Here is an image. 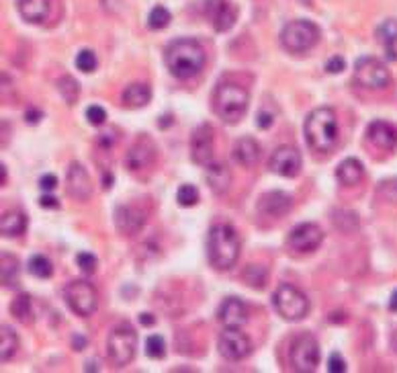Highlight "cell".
Wrapping results in <instances>:
<instances>
[{"label": "cell", "instance_id": "1", "mask_svg": "<svg viewBox=\"0 0 397 373\" xmlns=\"http://www.w3.org/2000/svg\"><path fill=\"white\" fill-rule=\"evenodd\" d=\"M205 59H207V56H205L203 45L195 39H187V37L172 41L166 48V54H164L168 72L178 80H187V78L197 76L205 66Z\"/></svg>", "mask_w": 397, "mask_h": 373}, {"label": "cell", "instance_id": "2", "mask_svg": "<svg viewBox=\"0 0 397 373\" xmlns=\"http://www.w3.org/2000/svg\"><path fill=\"white\" fill-rule=\"evenodd\" d=\"M303 132L313 152H332L338 143V119L334 109H313L305 119Z\"/></svg>", "mask_w": 397, "mask_h": 373}, {"label": "cell", "instance_id": "3", "mask_svg": "<svg viewBox=\"0 0 397 373\" xmlns=\"http://www.w3.org/2000/svg\"><path fill=\"white\" fill-rule=\"evenodd\" d=\"M207 257L211 267L217 271H227L240 257V240L236 230L229 224H215L207 236Z\"/></svg>", "mask_w": 397, "mask_h": 373}, {"label": "cell", "instance_id": "4", "mask_svg": "<svg viewBox=\"0 0 397 373\" xmlns=\"http://www.w3.org/2000/svg\"><path fill=\"white\" fill-rule=\"evenodd\" d=\"M248 105H250V94L244 86L226 80L215 88L213 109L226 123H238L248 111Z\"/></svg>", "mask_w": 397, "mask_h": 373}, {"label": "cell", "instance_id": "5", "mask_svg": "<svg viewBox=\"0 0 397 373\" xmlns=\"http://www.w3.org/2000/svg\"><path fill=\"white\" fill-rule=\"evenodd\" d=\"M138 349V332L131 324L115 326L107 339V357L115 367H125L133 361Z\"/></svg>", "mask_w": 397, "mask_h": 373}, {"label": "cell", "instance_id": "6", "mask_svg": "<svg viewBox=\"0 0 397 373\" xmlns=\"http://www.w3.org/2000/svg\"><path fill=\"white\" fill-rule=\"evenodd\" d=\"M317 41H319V27L305 19L291 21L281 31V43L291 54H305Z\"/></svg>", "mask_w": 397, "mask_h": 373}, {"label": "cell", "instance_id": "7", "mask_svg": "<svg viewBox=\"0 0 397 373\" xmlns=\"http://www.w3.org/2000/svg\"><path fill=\"white\" fill-rule=\"evenodd\" d=\"M273 306L279 314L283 316L289 322H297L303 320L310 312V300L305 293H301L297 287L283 283L277 287L275 295H273Z\"/></svg>", "mask_w": 397, "mask_h": 373}, {"label": "cell", "instance_id": "8", "mask_svg": "<svg viewBox=\"0 0 397 373\" xmlns=\"http://www.w3.org/2000/svg\"><path fill=\"white\" fill-rule=\"evenodd\" d=\"M64 300H66V304L70 306V310L74 314L82 316V318L92 316L96 312V308H99L96 287L85 281V279L70 281L68 286L64 287Z\"/></svg>", "mask_w": 397, "mask_h": 373}, {"label": "cell", "instance_id": "9", "mask_svg": "<svg viewBox=\"0 0 397 373\" xmlns=\"http://www.w3.org/2000/svg\"><path fill=\"white\" fill-rule=\"evenodd\" d=\"M354 80L365 88L383 90L391 85V74L385 64H381L377 57H359L354 64Z\"/></svg>", "mask_w": 397, "mask_h": 373}, {"label": "cell", "instance_id": "10", "mask_svg": "<svg viewBox=\"0 0 397 373\" xmlns=\"http://www.w3.org/2000/svg\"><path fill=\"white\" fill-rule=\"evenodd\" d=\"M291 367L295 372L312 373L319 365V344L312 335H299L289 351Z\"/></svg>", "mask_w": 397, "mask_h": 373}, {"label": "cell", "instance_id": "11", "mask_svg": "<svg viewBox=\"0 0 397 373\" xmlns=\"http://www.w3.org/2000/svg\"><path fill=\"white\" fill-rule=\"evenodd\" d=\"M156 143L147 134H142L136 142L131 143L129 152L125 154V167L131 174H140L142 171H150L156 162Z\"/></svg>", "mask_w": 397, "mask_h": 373}, {"label": "cell", "instance_id": "12", "mask_svg": "<svg viewBox=\"0 0 397 373\" xmlns=\"http://www.w3.org/2000/svg\"><path fill=\"white\" fill-rule=\"evenodd\" d=\"M324 240V232L317 224L312 222H305V224H299L289 232L287 236V246L293 251V253H299V255H305V253H313Z\"/></svg>", "mask_w": 397, "mask_h": 373}, {"label": "cell", "instance_id": "13", "mask_svg": "<svg viewBox=\"0 0 397 373\" xmlns=\"http://www.w3.org/2000/svg\"><path fill=\"white\" fill-rule=\"evenodd\" d=\"M215 150V132L209 123H201L191 136V158L195 164L207 167L213 160Z\"/></svg>", "mask_w": 397, "mask_h": 373}, {"label": "cell", "instance_id": "14", "mask_svg": "<svg viewBox=\"0 0 397 373\" xmlns=\"http://www.w3.org/2000/svg\"><path fill=\"white\" fill-rule=\"evenodd\" d=\"M268 171L284 176V178H293L301 172V154L297 148L293 146H281L273 152L270 160H268Z\"/></svg>", "mask_w": 397, "mask_h": 373}, {"label": "cell", "instance_id": "15", "mask_svg": "<svg viewBox=\"0 0 397 373\" xmlns=\"http://www.w3.org/2000/svg\"><path fill=\"white\" fill-rule=\"evenodd\" d=\"M252 343L250 339L240 332V328H226L219 337V353L227 361H242L250 355Z\"/></svg>", "mask_w": 397, "mask_h": 373}, {"label": "cell", "instance_id": "16", "mask_svg": "<svg viewBox=\"0 0 397 373\" xmlns=\"http://www.w3.org/2000/svg\"><path fill=\"white\" fill-rule=\"evenodd\" d=\"M205 13L211 19L215 31H219V33L229 31L236 25V19H238V8L229 0H207Z\"/></svg>", "mask_w": 397, "mask_h": 373}, {"label": "cell", "instance_id": "17", "mask_svg": "<svg viewBox=\"0 0 397 373\" xmlns=\"http://www.w3.org/2000/svg\"><path fill=\"white\" fill-rule=\"evenodd\" d=\"M217 318L226 328H242L248 322V306L240 297H226L217 310Z\"/></svg>", "mask_w": 397, "mask_h": 373}, {"label": "cell", "instance_id": "18", "mask_svg": "<svg viewBox=\"0 0 397 373\" xmlns=\"http://www.w3.org/2000/svg\"><path fill=\"white\" fill-rule=\"evenodd\" d=\"M68 193L70 197L78 201H88L92 195V181L88 176L86 169L80 162H72L70 169H68Z\"/></svg>", "mask_w": 397, "mask_h": 373}, {"label": "cell", "instance_id": "19", "mask_svg": "<svg viewBox=\"0 0 397 373\" xmlns=\"http://www.w3.org/2000/svg\"><path fill=\"white\" fill-rule=\"evenodd\" d=\"M293 209V197L284 191L264 193L258 201V211L266 218H284Z\"/></svg>", "mask_w": 397, "mask_h": 373}, {"label": "cell", "instance_id": "20", "mask_svg": "<svg viewBox=\"0 0 397 373\" xmlns=\"http://www.w3.org/2000/svg\"><path fill=\"white\" fill-rule=\"evenodd\" d=\"M145 224V216L140 207L136 205H119L115 209V226L121 234H138L142 226Z\"/></svg>", "mask_w": 397, "mask_h": 373}, {"label": "cell", "instance_id": "21", "mask_svg": "<svg viewBox=\"0 0 397 373\" xmlns=\"http://www.w3.org/2000/svg\"><path fill=\"white\" fill-rule=\"evenodd\" d=\"M367 138L370 143H375L377 148L381 150H396L397 146V127L387 123V121H373L369 127H367Z\"/></svg>", "mask_w": 397, "mask_h": 373}, {"label": "cell", "instance_id": "22", "mask_svg": "<svg viewBox=\"0 0 397 373\" xmlns=\"http://www.w3.org/2000/svg\"><path fill=\"white\" fill-rule=\"evenodd\" d=\"M19 15L29 23H43L52 15V0H17Z\"/></svg>", "mask_w": 397, "mask_h": 373}, {"label": "cell", "instance_id": "23", "mask_svg": "<svg viewBox=\"0 0 397 373\" xmlns=\"http://www.w3.org/2000/svg\"><path fill=\"white\" fill-rule=\"evenodd\" d=\"M207 185L211 187V191L215 195H224L227 193L229 185H231V172L224 162H211L207 164V172H205Z\"/></svg>", "mask_w": 397, "mask_h": 373}, {"label": "cell", "instance_id": "24", "mask_svg": "<svg viewBox=\"0 0 397 373\" xmlns=\"http://www.w3.org/2000/svg\"><path fill=\"white\" fill-rule=\"evenodd\" d=\"M231 154H233V160L240 167L250 169V167H254L258 156H260V146L252 138H240L238 142L233 143V152Z\"/></svg>", "mask_w": 397, "mask_h": 373}, {"label": "cell", "instance_id": "25", "mask_svg": "<svg viewBox=\"0 0 397 373\" xmlns=\"http://www.w3.org/2000/svg\"><path fill=\"white\" fill-rule=\"evenodd\" d=\"M152 99V88L145 85V83H136V85H129L123 94H121V103L123 107L127 109H142L150 103Z\"/></svg>", "mask_w": 397, "mask_h": 373}, {"label": "cell", "instance_id": "26", "mask_svg": "<svg viewBox=\"0 0 397 373\" xmlns=\"http://www.w3.org/2000/svg\"><path fill=\"white\" fill-rule=\"evenodd\" d=\"M363 176H365V169H363L361 160H356V158L342 160L338 171H336V178L342 187H354L363 181Z\"/></svg>", "mask_w": 397, "mask_h": 373}, {"label": "cell", "instance_id": "27", "mask_svg": "<svg viewBox=\"0 0 397 373\" xmlns=\"http://www.w3.org/2000/svg\"><path fill=\"white\" fill-rule=\"evenodd\" d=\"M27 230V216L19 209L13 211H4L2 220H0V232L6 238H17Z\"/></svg>", "mask_w": 397, "mask_h": 373}, {"label": "cell", "instance_id": "28", "mask_svg": "<svg viewBox=\"0 0 397 373\" xmlns=\"http://www.w3.org/2000/svg\"><path fill=\"white\" fill-rule=\"evenodd\" d=\"M375 35H377V41L385 48V52H387L389 59H397V52H396L397 19H387V21H383V23L377 27Z\"/></svg>", "mask_w": 397, "mask_h": 373}, {"label": "cell", "instance_id": "29", "mask_svg": "<svg viewBox=\"0 0 397 373\" xmlns=\"http://www.w3.org/2000/svg\"><path fill=\"white\" fill-rule=\"evenodd\" d=\"M0 339H2V343H0V359H2V363H6V361H10V359L17 355V351H19V337L15 335L13 328L2 326Z\"/></svg>", "mask_w": 397, "mask_h": 373}, {"label": "cell", "instance_id": "30", "mask_svg": "<svg viewBox=\"0 0 397 373\" xmlns=\"http://www.w3.org/2000/svg\"><path fill=\"white\" fill-rule=\"evenodd\" d=\"M2 286L4 287H15L19 283V260L17 257L8 255V253H2Z\"/></svg>", "mask_w": 397, "mask_h": 373}, {"label": "cell", "instance_id": "31", "mask_svg": "<svg viewBox=\"0 0 397 373\" xmlns=\"http://www.w3.org/2000/svg\"><path fill=\"white\" fill-rule=\"evenodd\" d=\"M29 273L37 279H50L54 275V267L50 262V258H45L43 255H33L27 262Z\"/></svg>", "mask_w": 397, "mask_h": 373}, {"label": "cell", "instance_id": "32", "mask_svg": "<svg viewBox=\"0 0 397 373\" xmlns=\"http://www.w3.org/2000/svg\"><path fill=\"white\" fill-rule=\"evenodd\" d=\"M57 92L62 94V99L68 105H74L80 97V85L72 76H64V78L57 80Z\"/></svg>", "mask_w": 397, "mask_h": 373}, {"label": "cell", "instance_id": "33", "mask_svg": "<svg viewBox=\"0 0 397 373\" xmlns=\"http://www.w3.org/2000/svg\"><path fill=\"white\" fill-rule=\"evenodd\" d=\"M10 312L13 316L19 320V322H23V324H27L31 322L33 318V312H31V297L25 295V293H21V295H17L15 300H13V304H10Z\"/></svg>", "mask_w": 397, "mask_h": 373}, {"label": "cell", "instance_id": "34", "mask_svg": "<svg viewBox=\"0 0 397 373\" xmlns=\"http://www.w3.org/2000/svg\"><path fill=\"white\" fill-rule=\"evenodd\" d=\"M266 277H268V273H266V267H262V265H248L244 271V281L252 289H262L266 286Z\"/></svg>", "mask_w": 397, "mask_h": 373}, {"label": "cell", "instance_id": "35", "mask_svg": "<svg viewBox=\"0 0 397 373\" xmlns=\"http://www.w3.org/2000/svg\"><path fill=\"white\" fill-rule=\"evenodd\" d=\"M172 17L171 13H168V8H164V6H154L152 10H150V17H147V27L154 29V31H160V29L168 27L171 25Z\"/></svg>", "mask_w": 397, "mask_h": 373}, {"label": "cell", "instance_id": "36", "mask_svg": "<svg viewBox=\"0 0 397 373\" xmlns=\"http://www.w3.org/2000/svg\"><path fill=\"white\" fill-rule=\"evenodd\" d=\"M145 353H147V357H152V359H164V355H166V341H164V337H160V335L147 337V341H145Z\"/></svg>", "mask_w": 397, "mask_h": 373}, {"label": "cell", "instance_id": "37", "mask_svg": "<svg viewBox=\"0 0 397 373\" xmlns=\"http://www.w3.org/2000/svg\"><path fill=\"white\" fill-rule=\"evenodd\" d=\"M176 201H178L180 207H193V205H197L198 203L197 187H193V185H182V187H178V191H176Z\"/></svg>", "mask_w": 397, "mask_h": 373}, {"label": "cell", "instance_id": "38", "mask_svg": "<svg viewBox=\"0 0 397 373\" xmlns=\"http://www.w3.org/2000/svg\"><path fill=\"white\" fill-rule=\"evenodd\" d=\"M76 68L80 70V72H92L94 68H96V56H94V52L92 50H82L78 56H76Z\"/></svg>", "mask_w": 397, "mask_h": 373}, {"label": "cell", "instance_id": "39", "mask_svg": "<svg viewBox=\"0 0 397 373\" xmlns=\"http://www.w3.org/2000/svg\"><path fill=\"white\" fill-rule=\"evenodd\" d=\"M86 119H88L90 125H103L105 119H107V111L99 105H92V107L86 109Z\"/></svg>", "mask_w": 397, "mask_h": 373}, {"label": "cell", "instance_id": "40", "mask_svg": "<svg viewBox=\"0 0 397 373\" xmlns=\"http://www.w3.org/2000/svg\"><path fill=\"white\" fill-rule=\"evenodd\" d=\"M76 262H78V267H80L85 273H94V271H96V257H94L92 253H78Z\"/></svg>", "mask_w": 397, "mask_h": 373}, {"label": "cell", "instance_id": "41", "mask_svg": "<svg viewBox=\"0 0 397 373\" xmlns=\"http://www.w3.org/2000/svg\"><path fill=\"white\" fill-rule=\"evenodd\" d=\"M328 372L330 373H344L346 372V361L338 353H332L328 359Z\"/></svg>", "mask_w": 397, "mask_h": 373}, {"label": "cell", "instance_id": "42", "mask_svg": "<svg viewBox=\"0 0 397 373\" xmlns=\"http://www.w3.org/2000/svg\"><path fill=\"white\" fill-rule=\"evenodd\" d=\"M344 68H346V62H344V57L340 56L330 57V59L326 62V72H328V74H340Z\"/></svg>", "mask_w": 397, "mask_h": 373}, {"label": "cell", "instance_id": "43", "mask_svg": "<svg viewBox=\"0 0 397 373\" xmlns=\"http://www.w3.org/2000/svg\"><path fill=\"white\" fill-rule=\"evenodd\" d=\"M273 123H275V115L273 113H266V111L262 109L260 113L256 115V125H258L260 129H268Z\"/></svg>", "mask_w": 397, "mask_h": 373}, {"label": "cell", "instance_id": "44", "mask_svg": "<svg viewBox=\"0 0 397 373\" xmlns=\"http://www.w3.org/2000/svg\"><path fill=\"white\" fill-rule=\"evenodd\" d=\"M39 187H41L43 191H54L57 187L56 174H43V176L39 178Z\"/></svg>", "mask_w": 397, "mask_h": 373}, {"label": "cell", "instance_id": "45", "mask_svg": "<svg viewBox=\"0 0 397 373\" xmlns=\"http://www.w3.org/2000/svg\"><path fill=\"white\" fill-rule=\"evenodd\" d=\"M39 119H43V113L39 111V109H35V107H29L27 111H25V121L29 123H39Z\"/></svg>", "mask_w": 397, "mask_h": 373}, {"label": "cell", "instance_id": "46", "mask_svg": "<svg viewBox=\"0 0 397 373\" xmlns=\"http://www.w3.org/2000/svg\"><path fill=\"white\" fill-rule=\"evenodd\" d=\"M39 205H41V207H48V209H56V207H59L57 199L56 197H52V195H43V197L39 199Z\"/></svg>", "mask_w": 397, "mask_h": 373}, {"label": "cell", "instance_id": "47", "mask_svg": "<svg viewBox=\"0 0 397 373\" xmlns=\"http://www.w3.org/2000/svg\"><path fill=\"white\" fill-rule=\"evenodd\" d=\"M72 346H74L76 351H85V349H86V339H85V337H80V335H76V337L72 339Z\"/></svg>", "mask_w": 397, "mask_h": 373}, {"label": "cell", "instance_id": "48", "mask_svg": "<svg viewBox=\"0 0 397 373\" xmlns=\"http://www.w3.org/2000/svg\"><path fill=\"white\" fill-rule=\"evenodd\" d=\"M140 322H142L143 326H152L156 322V318L150 314V312H145V314H140Z\"/></svg>", "mask_w": 397, "mask_h": 373}, {"label": "cell", "instance_id": "49", "mask_svg": "<svg viewBox=\"0 0 397 373\" xmlns=\"http://www.w3.org/2000/svg\"><path fill=\"white\" fill-rule=\"evenodd\" d=\"M389 310H391V312H397V289L391 293V297H389Z\"/></svg>", "mask_w": 397, "mask_h": 373}, {"label": "cell", "instance_id": "50", "mask_svg": "<svg viewBox=\"0 0 397 373\" xmlns=\"http://www.w3.org/2000/svg\"><path fill=\"white\" fill-rule=\"evenodd\" d=\"M0 169H2V185H6V167L2 164Z\"/></svg>", "mask_w": 397, "mask_h": 373}, {"label": "cell", "instance_id": "51", "mask_svg": "<svg viewBox=\"0 0 397 373\" xmlns=\"http://www.w3.org/2000/svg\"><path fill=\"white\" fill-rule=\"evenodd\" d=\"M391 343H394V351L397 353V330L394 332V339H391Z\"/></svg>", "mask_w": 397, "mask_h": 373}]
</instances>
